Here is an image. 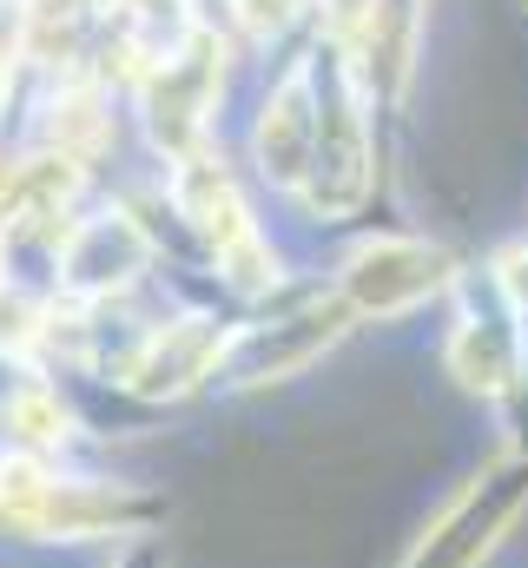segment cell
<instances>
[{
  "label": "cell",
  "instance_id": "cell-1",
  "mask_svg": "<svg viewBox=\"0 0 528 568\" xmlns=\"http://www.w3.org/2000/svg\"><path fill=\"white\" fill-rule=\"evenodd\" d=\"M377 185V145H370V87L357 53L344 47H317V152H311V179H304V212L337 225L357 219L364 199Z\"/></svg>",
  "mask_w": 528,
  "mask_h": 568
},
{
  "label": "cell",
  "instance_id": "cell-2",
  "mask_svg": "<svg viewBox=\"0 0 528 568\" xmlns=\"http://www.w3.org/2000/svg\"><path fill=\"white\" fill-rule=\"evenodd\" d=\"M528 516V456L509 449L489 469H476L436 516L429 529L409 542V556L396 568H483Z\"/></svg>",
  "mask_w": 528,
  "mask_h": 568
},
{
  "label": "cell",
  "instance_id": "cell-3",
  "mask_svg": "<svg viewBox=\"0 0 528 568\" xmlns=\"http://www.w3.org/2000/svg\"><path fill=\"white\" fill-rule=\"evenodd\" d=\"M443 371L456 390L502 404L528 371V317L502 297V284L483 272H463L449 291V337H443Z\"/></svg>",
  "mask_w": 528,
  "mask_h": 568
},
{
  "label": "cell",
  "instance_id": "cell-4",
  "mask_svg": "<svg viewBox=\"0 0 528 568\" xmlns=\"http://www.w3.org/2000/svg\"><path fill=\"white\" fill-rule=\"evenodd\" d=\"M357 311L344 304V291H311L304 304L258 317V324H238L232 331V351H225V384L232 390H264V384H291L304 377L317 357H331L344 337H351Z\"/></svg>",
  "mask_w": 528,
  "mask_h": 568
},
{
  "label": "cell",
  "instance_id": "cell-5",
  "mask_svg": "<svg viewBox=\"0 0 528 568\" xmlns=\"http://www.w3.org/2000/svg\"><path fill=\"white\" fill-rule=\"evenodd\" d=\"M463 278V265L436 245V239H409V232H384V239H364L344 272L337 291L344 304L364 317V324H396L409 311H423L429 297H449Z\"/></svg>",
  "mask_w": 528,
  "mask_h": 568
},
{
  "label": "cell",
  "instance_id": "cell-6",
  "mask_svg": "<svg viewBox=\"0 0 528 568\" xmlns=\"http://www.w3.org/2000/svg\"><path fill=\"white\" fill-rule=\"evenodd\" d=\"M165 523V496L139 483H100V476H40L27 509L7 523V536H47V542H100V536H145Z\"/></svg>",
  "mask_w": 528,
  "mask_h": 568
},
{
  "label": "cell",
  "instance_id": "cell-7",
  "mask_svg": "<svg viewBox=\"0 0 528 568\" xmlns=\"http://www.w3.org/2000/svg\"><path fill=\"white\" fill-rule=\"evenodd\" d=\"M219 73H225V47L205 27H192L172 53L152 60V73H145V126L165 152H179V159L199 152L212 100H219Z\"/></svg>",
  "mask_w": 528,
  "mask_h": 568
},
{
  "label": "cell",
  "instance_id": "cell-8",
  "mask_svg": "<svg viewBox=\"0 0 528 568\" xmlns=\"http://www.w3.org/2000/svg\"><path fill=\"white\" fill-rule=\"evenodd\" d=\"M311 152H317V53L297 60L264 93L258 126H252V159H258L264 185H277V192H304Z\"/></svg>",
  "mask_w": 528,
  "mask_h": 568
},
{
  "label": "cell",
  "instance_id": "cell-9",
  "mask_svg": "<svg viewBox=\"0 0 528 568\" xmlns=\"http://www.w3.org/2000/svg\"><path fill=\"white\" fill-rule=\"evenodd\" d=\"M225 351H232V331L219 317H172L126 357V390L152 397V404L185 397V390H199L205 377L225 371Z\"/></svg>",
  "mask_w": 528,
  "mask_h": 568
},
{
  "label": "cell",
  "instance_id": "cell-10",
  "mask_svg": "<svg viewBox=\"0 0 528 568\" xmlns=\"http://www.w3.org/2000/svg\"><path fill=\"white\" fill-rule=\"evenodd\" d=\"M145 258H152V239L132 225L126 212H100V219H80L67 232L60 278L73 284V291H87V297H100V291H120V284L139 278Z\"/></svg>",
  "mask_w": 528,
  "mask_h": 568
},
{
  "label": "cell",
  "instance_id": "cell-11",
  "mask_svg": "<svg viewBox=\"0 0 528 568\" xmlns=\"http://www.w3.org/2000/svg\"><path fill=\"white\" fill-rule=\"evenodd\" d=\"M0 424H7V443H13L20 456H47V449H60V443L73 436V417H67V404H60L47 384H20V390L7 397Z\"/></svg>",
  "mask_w": 528,
  "mask_h": 568
},
{
  "label": "cell",
  "instance_id": "cell-12",
  "mask_svg": "<svg viewBox=\"0 0 528 568\" xmlns=\"http://www.w3.org/2000/svg\"><path fill=\"white\" fill-rule=\"evenodd\" d=\"M324 7V20H331V47H344V53H364L377 33H384V0H317Z\"/></svg>",
  "mask_w": 528,
  "mask_h": 568
},
{
  "label": "cell",
  "instance_id": "cell-13",
  "mask_svg": "<svg viewBox=\"0 0 528 568\" xmlns=\"http://www.w3.org/2000/svg\"><path fill=\"white\" fill-rule=\"evenodd\" d=\"M93 113H100V106H93L87 93H73V100H60V106H53V145H60L67 159H73V152H87V145H100V140H106V126H100Z\"/></svg>",
  "mask_w": 528,
  "mask_h": 568
},
{
  "label": "cell",
  "instance_id": "cell-14",
  "mask_svg": "<svg viewBox=\"0 0 528 568\" xmlns=\"http://www.w3.org/2000/svg\"><path fill=\"white\" fill-rule=\"evenodd\" d=\"M132 27L139 33H165V47H179L185 33H192V13H185V0H126Z\"/></svg>",
  "mask_w": 528,
  "mask_h": 568
},
{
  "label": "cell",
  "instance_id": "cell-15",
  "mask_svg": "<svg viewBox=\"0 0 528 568\" xmlns=\"http://www.w3.org/2000/svg\"><path fill=\"white\" fill-rule=\"evenodd\" d=\"M489 278L502 284V297L528 317V239H509V245L489 252Z\"/></svg>",
  "mask_w": 528,
  "mask_h": 568
},
{
  "label": "cell",
  "instance_id": "cell-16",
  "mask_svg": "<svg viewBox=\"0 0 528 568\" xmlns=\"http://www.w3.org/2000/svg\"><path fill=\"white\" fill-rule=\"evenodd\" d=\"M297 13H304V0H238V20H245V33H258V40L291 33V27H297Z\"/></svg>",
  "mask_w": 528,
  "mask_h": 568
},
{
  "label": "cell",
  "instance_id": "cell-17",
  "mask_svg": "<svg viewBox=\"0 0 528 568\" xmlns=\"http://www.w3.org/2000/svg\"><path fill=\"white\" fill-rule=\"evenodd\" d=\"M20 40H27V13H20V0H0V73L20 60Z\"/></svg>",
  "mask_w": 528,
  "mask_h": 568
},
{
  "label": "cell",
  "instance_id": "cell-18",
  "mask_svg": "<svg viewBox=\"0 0 528 568\" xmlns=\"http://www.w3.org/2000/svg\"><path fill=\"white\" fill-rule=\"evenodd\" d=\"M113 568H165V549H159V542H132Z\"/></svg>",
  "mask_w": 528,
  "mask_h": 568
}]
</instances>
